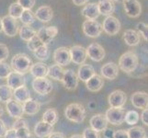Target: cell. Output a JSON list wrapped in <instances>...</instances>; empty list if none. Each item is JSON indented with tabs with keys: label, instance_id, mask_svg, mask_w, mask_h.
<instances>
[{
	"label": "cell",
	"instance_id": "obj_1",
	"mask_svg": "<svg viewBox=\"0 0 148 138\" xmlns=\"http://www.w3.org/2000/svg\"><path fill=\"white\" fill-rule=\"evenodd\" d=\"M64 115L66 119L70 122H73L75 124H81L86 118V111L83 105L79 103H71L65 108Z\"/></svg>",
	"mask_w": 148,
	"mask_h": 138
},
{
	"label": "cell",
	"instance_id": "obj_2",
	"mask_svg": "<svg viewBox=\"0 0 148 138\" xmlns=\"http://www.w3.org/2000/svg\"><path fill=\"white\" fill-rule=\"evenodd\" d=\"M139 63V58L137 54L132 52L128 51L124 53L119 59V67L127 74H131L137 68V65Z\"/></svg>",
	"mask_w": 148,
	"mask_h": 138
},
{
	"label": "cell",
	"instance_id": "obj_3",
	"mask_svg": "<svg viewBox=\"0 0 148 138\" xmlns=\"http://www.w3.org/2000/svg\"><path fill=\"white\" fill-rule=\"evenodd\" d=\"M11 68L14 72L19 74H26L29 72L32 66V60L27 54H18L13 56L11 60Z\"/></svg>",
	"mask_w": 148,
	"mask_h": 138
},
{
	"label": "cell",
	"instance_id": "obj_4",
	"mask_svg": "<svg viewBox=\"0 0 148 138\" xmlns=\"http://www.w3.org/2000/svg\"><path fill=\"white\" fill-rule=\"evenodd\" d=\"M83 32L86 36L89 38H97L99 37L102 32V25L97 21L96 19H86L83 22L82 25Z\"/></svg>",
	"mask_w": 148,
	"mask_h": 138
},
{
	"label": "cell",
	"instance_id": "obj_5",
	"mask_svg": "<svg viewBox=\"0 0 148 138\" xmlns=\"http://www.w3.org/2000/svg\"><path fill=\"white\" fill-rule=\"evenodd\" d=\"M126 111L122 108H110L106 111V119L112 125H121L124 122Z\"/></svg>",
	"mask_w": 148,
	"mask_h": 138
},
{
	"label": "cell",
	"instance_id": "obj_6",
	"mask_svg": "<svg viewBox=\"0 0 148 138\" xmlns=\"http://www.w3.org/2000/svg\"><path fill=\"white\" fill-rule=\"evenodd\" d=\"M2 30L8 37H14L18 34L19 27L16 19L12 17L5 16L2 19Z\"/></svg>",
	"mask_w": 148,
	"mask_h": 138
},
{
	"label": "cell",
	"instance_id": "obj_7",
	"mask_svg": "<svg viewBox=\"0 0 148 138\" xmlns=\"http://www.w3.org/2000/svg\"><path fill=\"white\" fill-rule=\"evenodd\" d=\"M32 88L40 95H48L53 90V84L46 78H39L32 81Z\"/></svg>",
	"mask_w": 148,
	"mask_h": 138
},
{
	"label": "cell",
	"instance_id": "obj_8",
	"mask_svg": "<svg viewBox=\"0 0 148 138\" xmlns=\"http://www.w3.org/2000/svg\"><path fill=\"white\" fill-rule=\"evenodd\" d=\"M102 30H103L107 34L110 35V36L118 34V32L121 30L120 20L113 16L106 17V19L103 21V25H102Z\"/></svg>",
	"mask_w": 148,
	"mask_h": 138
},
{
	"label": "cell",
	"instance_id": "obj_9",
	"mask_svg": "<svg viewBox=\"0 0 148 138\" xmlns=\"http://www.w3.org/2000/svg\"><path fill=\"white\" fill-rule=\"evenodd\" d=\"M53 60L56 65L64 66L68 65L72 60H71L70 49L67 47H59L53 53Z\"/></svg>",
	"mask_w": 148,
	"mask_h": 138
},
{
	"label": "cell",
	"instance_id": "obj_10",
	"mask_svg": "<svg viewBox=\"0 0 148 138\" xmlns=\"http://www.w3.org/2000/svg\"><path fill=\"white\" fill-rule=\"evenodd\" d=\"M88 57H89L92 61L95 62H100L105 58V50L103 46H101L99 43H93L88 45V47L86 49Z\"/></svg>",
	"mask_w": 148,
	"mask_h": 138
},
{
	"label": "cell",
	"instance_id": "obj_11",
	"mask_svg": "<svg viewBox=\"0 0 148 138\" xmlns=\"http://www.w3.org/2000/svg\"><path fill=\"white\" fill-rule=\"evenodd\" d=\"M127 96L122 90H114L108 97V102L111 108H123L126 103Z\"/></svg>",
	"mask_w": 148,
	"mask_h": 138
},
{
	"label": "cell",
	"instance_id": "obj_12",
	"mask_svg": "<svg viewBox=\"0 0 148 138\" xmlns=\"http://www.w3.org/2000/svg\"><path fill=\"white\" fill-rule=\"evenodd\" d=\"M70 54L71 60L75 65H83L86 63L88 54H86V50L81 45H74L70 48Z\"/></svg>",
	"mask_w": 148,
	"mask_h": 138
},
{
	"label": "cell",
	"instance_id": "obj_13",
	"mask_svg": "<svg viewBox=\"0 0 148 138\" xmlns=\"http://www.w3.org/2000/svg\"><path fill=\"white\" fill-rule=\"evenodd\" d=\"M57 34H58V29L54 26H50V27L40 28L37 32V36L40 39L43 44L47 45L52 42L53 39Z\"/></svg>",
	"mask_w": 148,
	"mask_h": 138
},
{
	"label": "cell",
	"instance_id": "obj_14",
	"mask_svg": "<svg viewBox=\"0 0 148 138\" xmlns=\"http://www.w3.org/2000/svg\"><path fill=\"white\" fill-rule=\"evenodd\" d=\"M89 124H90V128L98 133L104 132L107 129V127H108V121L106 119L105 114L102 113L93 115L89 121Z\"/></svg>",
	"mask_w": 148,
	"mask_h": 138
},
{
	"label": "cell",
	"instance_id": "obj_15",
	"mask_svg": "<svg viewBox=\"0 0 148 138\" xmlns=\"http://www.w3.org/2000/svg\"><path fill=\"white\" fill-rule=\"evenodd\" d=\"M101 76L109 80H114L119 75V66L113 62L103 65L100 68Z\"/></svg>",
	"mask_w": 148,
	"mask_h": 138
},
{
	"label": "cell",
	"instance_id": "obj_16",
	"mask_svg": "<svg viewBox=\"0 0 148 138\" xmlns=\"http://www.w3.org/2000/svg\"><path fill=\"white\" fill-rule=\"evenodd\" d=\"M124 10L131 18H138L142 12V6L138 0H124Z\"/></svg>",
	"mask_w": 148,
	"mask_h": 138
},
{
	"label": "cell",
	"instance_id": "obj_17",
	"mask_svg": "<svg viewBox=\"0 0 148 138\" xmlns=\"http://www.w3.org/2000/svg\"><path fill=\"white\" fill-rule=\"evenodd\" d=\"M131 101L135 108L145 110L148 108V94L143 91L134 92L131 97Z\"/></svg>",
	"mask_w": 148,
	"mask_h": 138
},
{
	"label": "cell",
	"instance_id": "obj_18",
	"mask_svg": "<svg viewBox=\"0 0 148 138\" xmlns=\"http://www.w3.org/2000/svg\"><path fill=\"white\" fill-rule=\"evenodd\" d=\"M63 85L68 90H74L78 86V78L72 69H68L64 71V75L63 78Z\"/></svg>",
	"mask_w": 148,
	"mask_h": 138
},
{
	"label": "cell",
	"instance_id": "obj_19",
	"mask_svg": "<svg viewBox=\"0 0 148 138\" xmlns=\"http://www.w3.org/2000/svg\"><path fill=\"white\" fill-rule=\"evenodd\" d=\"M25 83H26V78H25L24 75L14 72V71H12L7 78V85L12 90L25 86Z\"/></svg>",
	"mask_w": 148,
	"mask_h": 138
},
{
	"label": "cell",
	"instance_id": "obj_20",
	"mask_svg": "<svg viewBox=\"0 0 148 138\" xmlns=\"http://www.w3.org/2000/svg\"><path fill=\"white\" fill-rule=\"evenodd\" d=\"M6 109L9 116H11L12 118H15V119L21 118L22 115L24 114L23 104L15 100H11L8 102H7Z\"/></svg>",
	"mask_w": 148,
	"mask_h": 138
},
{
	"label": "cell",
	"instance_id": "obj_21",
	"mask_svg": "<svg viewBox=\"0 0 148 138\" xmlns=\"http://www.w3.org/2000/svg\"><path fill=\"white\" fill-rule=\"evenodd\" d=\"M53 132V126L46 124L43 121L37 122L34 126V134L39 138L48 137Z\"/></svg>",
	"mask_w": 148,
	"mask_h": 138
},
{
	"label": "cell",
	"instance_id": "obj_22",
	"mask_svg": "<svg viewBox=\"0 0 148 138\" xmlns=\"http://www.w3.org/2000/svg\"><path fill=\"white\" fill-rule=\"evenodd\" d=\"M82 16L85 17L86 19H97L99 17V10L98 7V3H88L83 8L81 11Z\"/></svg>",
	"mask_w": 148,
	"mask_h": 138
},
{
	"label": "cell",
	"instance_id": "obj_23",
	"mask_svg": "<svg viewBox=\"0 0 148 138\" xmlns=\"http://www.w3.org/2000/svg\"><path fill=\"white\" fill-rule=\"evenodd\" d=\"M53 17V12L52 8L49 6L40 7L35 12V18L42 22H49Z\"/></svg>",
	"mask_w": 148,
	"mask_h": 138
},
{
	"label": "cell",
	"instance_id": "obj_24",
	"mask_svg": "<svg viewBox=\"0 0 148 138\" xmlns=\"http://www.w3.org/2000/svg\"><path fill=\"white\" fill-rule=\"evenodd\" d=\"M95 69L92 65L88 64H83L79 66L77 71V78L84 82H86L95 75Z\"/></svg>",
	"mask_w": 148,
	"mask_h": 138
},
{
	"label": "cell",
	"instance_id": "obj_25",
	"mask_svg": "<svg viewBox=\"0 0 148 138\" xmlns=\"http://www.w3.org/2000/svg\"><path fill=\"white\" fill-rule=\"evenodd\" d=\"M86 89H88L89 91H92V92L99 91L104 86L103 78L99 75L95 74L89 80L86 81Z\"/></svg>",
	"mask_w": 148,
	"mask_h": 138
},
{
	"label": "cell",
	"instance_id": "obj_26",
	"mask_svg": "<svg viewBox=\"0 0 148 138\" xmlns=\"http://www.w3.org/2000/svg\"><path fill=\"white\" fill-rule=\"evenodd\" d=\"M29 72L35 78H46L48 75V66L42 62L35 63L30 66Z\"/></svg>",
	"mask_w": 148,
	"mask_h": 138
},
{
	"label": "cell",
	"instance_id": "obj_27",
	"mask_svg": "<svg viewBox=\"0 0 148 138\" xmlns=\"http://www.w3.org/2000/svg\"><path fill=\"white\" fill-rule=\"evenodd\" d=\"M123 40L129 46H136L141 42L139 32L134 30H126L123 32Z\"/></svg>",
	"mask_w": 148,
	"mask_h": 138
},
{
	"label": "cell",
	"instance_id": "obj_28",
	"mask_svg": "<svg viewBox=\"0 0 148 138\" xmlns=\"http://www.w3.org/2000/svg\"><path fill=\"white\" fill-rule=\"evenodd\" d=\"M98 7L99 13L106 17L111 16L115 11V4L112 0H99Z\"/></svg>",
	"mask_w": 148,
	"mask_h": 138
},
{
	"label": "cell",
	"instance_id": "obj_29",
	"mask_svg": "<svg viewBox=\"0 0 148 138\" xmlns=\"http://www.w3.org/2000/svg\"><path fill=\"white\" fill-rule=\"evenodd\" d=\"M40 110V103L38 100H35L32 99H29L26 102L23 103V111L24 114L27 115H35L37 114L39 111Z\"/></svg>",
	"mask_w": 148,
	"mask_h": 138
},
{
	"label": "cell",
	"instance_id": "obj_30",
	"mask_svg": "<svg viewBox=\"0 0 148 138\" xmlns=\"http://www.w3.org/2000/svg\"><path fill=\"white\" fill-rule=\"evenodd\" d=\"M13 97L15 98V100H17L20 103H24L27 100H29V99H32L30 97V92L28 89L27 87H20V88L13 90Z\"/></svg>",
	"mask_w": 148,
	"mask_h": 138
},
{
	"label": "cell",
	"instance_id": "obj_31",
	"mask_svg": "<svg viewBox=\"0 0 148 138\" xmlns=\"http://www.w3.org/2000/svg\"><path fill=\"white\" fill-rule=\"evenodd\" d=\"M64 69L63 68V66L58 65H52L48 67V76H50L51 78H53L56 81H62L64 75Z\"/></svg>",
	"mask_w": 148,
	"mask_h": 138
},
{
	"label": "cell",
	"instance_id": "obj_32",
	"mask_svg": "<svg viewBox=\"0 0 148 138\" xmlns=\"http://www.w3.org/2000/svg\"><path fill=\"white\" fill-rule=\"evenodd\" d=\"M58 111L53 108L48 109L45 111V112L42 115V121L46 124H49L50 125H54L58 121Z\"/></svg>",
	"mask_w": 148,
	"mask_h": 138
},
{
	"label": "cell",
	"instance_id": "obj_33",
	"mask_svg": "<svg viewBox=\"0 0 148 138\" xmlns=\"http://www.w3.org/2000/svg\"><path fill=\"white\" fill-rule=\"evenodd\" d=\"M18 33H19L20 38H21L23 41L29 42L33 36H35V35L37 34V32L34 29H32V27L28 26V25H23L22 27L19 28Z\"/></svg>",
	"mask_w": 148,
	"mask_h": 138
},
{
	"label": "cell",
	"instance_id": "obj_34",
	"mask_svg": "<svg viewBox=\"0 0 148 138\" xmlns=\"http://www.w3.org/2000/svg\"><path fill=\"white\" fill-rule=\"evenodd\" d=\"M12 97L13 90L8 85L0 86V101L3 102V103H7V102L12 100Z\"/></svg>",
	"mask_w": 148,
	"mask_h": 138
},
{
	"label": "cell",
	"instance_id": "obj_35",
	"mask_svg": "<svg viewBox=\"0 0 148 138\" xmlns=\"http://www.w3.org/2000/svg\"><path fill=\"white\" fill-rule=\"evenodd\" d=\"M129 138H145L146 137L145 130L141 126H132V128L127 130Z\"/></svg>",
	"mask_w": 148,
	"mask_h": 138
},
{
	"label": "cell",
	"instance_id": "obj_36",
	"mask_svg": "<svg viewBox=\"0 0 148 138\" xmlns=\"http://www.w3.org/2000/svg\"><path fill=\"white\" fill-rule=\"evenodd\" d=\"M33 54H34V56L37 59L44 61V60H47L49 58V56H50V51H49L48 46L43 44V45L40 46V47H39L36 51H34Z\"/></svg>",
	"mask_w": 148,
	"mask_h": 138
},
{
	"label": "cell",
	"instance_id": "obj_37",
	"mask_svg": "<svg viewBox=\"0 0 148 138\" xmlns=\"http://www.w3.org/2000/svg\"><path fill=\"white\" fill-rule=\"evenodd\" d=\"M23 11H24V8L20 6L18 2L17 3H12L9 6V8H8L9 16L14 18V19H16L20 18V16H21V14H22Z\"/></svg>",
	"mask_w": 148,
	"mask_h": 138
},
{
	"label": "cell",
	"instance_id": "obj_38",
	"mask_svg": "<svg viewBox=\"0 0 148 138\" xmlns=\"http://www.w3.org/2000/svg\"><path fill=\"white\" fill-rule=\"evenodd\" d=\"M19 19L24 25L29 26L30 24H32L35 21V19L36 18H35V15L30 9H24V11L22 12Z\"/></svg>",
	"mask_w": 148,
	"mask_h": 138
},
{
	"label": "cell",
	"instance_id": "obj_39",
	"mask_svg": "<svg viewBox=\"0 0 148 138\" xmlns=\"http://www.w3.org/2000/svg\"><path fill=\"white\" fill-rule=\"evenodd\" d=\"M139 121V113L135 111H129L126 112L124 122L127 124L135 125Z\"/></svg>",
	"mask_w": 148,
	"mask_h": 138
},
{
	"label": "cell",
	"instance_id": "obj_40",
	"mask_svg": "<svg viewBox=\"0 0 148 138\" xmlns=\"http://www.w3.org/2000/svg\"><path fill=\"white\" fill-rule=\"evenodd\" d=\"M42 45H43V43L40 41V39L37 36V34L33 36L32 39H30L29 42L27 43V46L29 50H30L32 52H34L36 51L39 47H40Z\"/></svg>",
	"mask_w": 148,
	"mask_h": 138
},
{
	"label": "cell",
	"instance_id": "obj_41",
	"mask_svg": "<svg viewBox=\"0 0 148 138\" xmlns=\"http://www.w3.org/2000/svg\"><path fill=\"white\" fill-rule=\"evenodd\" d=\"M12 72V68L8 64L5 62H0V78L5 79Z\"/></svg>",
	"mask_w": 148,
	"mask_h": 138
},
{
	"label": "cell",
	"instance_id": "obj_42",
	"mask_svg": "<svg viewBox=\"0 0 148 138\" xmlns=\"http://www.w3.org/2000/svg\"><path fill=\"white\" fill-rule=\"evenodd\" d=\"M136 28L138 30L139 34H141L146 42H148V24H145L144 22L137 23Z\"/></svg>",
	"mask_w": 148,
	"mask_h": 138
},
{
	"label": "cell",
	"instance_id": "obj_43",
	"mask_svg": "<svg viewBox=\"0 0 148 138\" xmlns=\"http://www.w3.org/2000/svg\"><path fill=\"white\" fill-rule=\"evenodd\" d=\"M9 56V51L6 44L0 43V62H4Z\"/></svg>",
	"mask_w": 148,
	"mask_h": 138
},
{
	"label": "cell",
	"instance_id": "obj_44",
	"mask_svg": "<svg viewBox=\"0 0 148 138\" xmlns=\"http://www.w3.org/2000/svg\"><path fill=\"white\" fill-rule=\"evenodd\" d=\"M82 136L83 138H100V135L98 132H96L91 128H88V127L84 130Z\"/></svg>",
	"mask_w": 148,
	"mask_h": 138
},
{
	"label": "cell",
	"instance_id": "obj_45",
	"mask_svg": "<svg viewBox=\"0 0 148 138\" xmlns=\"http://www.w3.org/2000/svg\"><path fill=\"white\" fill-rule=\"evenodd\" d=\"M23 127H28V122L21 117V118L16 119V121H15L13 124L12 128L14 130H18L19 128H23Z\"/></svg>",
	"mask_w": 148,
	"mask_h": 138
},
{
	"label": "cell",
	"instance_id": "obj_46",
	"mask_svg": "<svg viewBox=\"0 0 148 138\" xmlns=\"http://www.w3.org/2000/svg\"><path fill=\"white\" fill-rule=\"evenodd\" d=\"M36 0H18V3L24 9H32Z\"/></svg>",
	"mask_w": 148,
	"mask_h": 138
},
{
	"label": "cell",
	"instance_id": "obj_47",
	"mask_svg": "<svg viewBox=\"0 0 148 138\" xmlns=\"http://www.w3.org/2000/svg\"><path fill=\"white\" fill-rule=\"evenodd\" d=\"M17 133V138H27L29 137L30 135V132L29 127H23V128H19L18 130H16Z\"/></svg>",
	"mask_w": 148,
	"mask_h": 138
},
{
	"label": "cell",
	"instance_id": "obj_48",
	"mask_svg": "<svg viewBox=\"0 0 148 138\" xmlns=\"http://www.w3.org/2000/svg\"><path fill=\"white\" fill-rule=\"evenodd\" d=\"M113 138H129L127 130H117L113 134Z\"/></svg>",
	"mask_w": 148,
	"mask_h": 138
},
{
	"label": "cell",
	"instance_id": "obj_49",
	"mask_svg": "<svg viewBox=\"0 0 148 138\" xmlns=\"http://www.w3.org/2000/svg\"><path fill=\"white\" fill-rule=\"evenodd\" d=\"M3 137H4V138H17V133H16V130H14L13 128L7 130L6 133H5V135H4Z\"/></svg>",
	"mask_w": 148,
	"mask_h": 138
},
{
	"label": "cell",
	"instance_id": "obj_50",
	"mask_svg": "<svg viewBox=\"0 0 148 138\" xmlns=\"http://www.w3.org/2000/svg\"><path fill=\"white\" fill-rule=\"evenodd\" d=\"M141 120L143 122V124H145V125L148 126V108L143 110V112L141 114Z\"/></svg>",
	"mask_w": 148,
	"mask_h": 138
},
{
	"label": "cell",
	"instance_id": "obj_51",
	"mask_svg": "<svg viewBox=\"0 0 148 138\" xmlns=\"http://www.w3.org/2000/svg\"><path fill=\"white\" fill-rule=\"evenodd\" d=\"M48 138H65L64 135L63 133H60V132H53L52 134H51Z\"/></svg>",
	"mask_w": 148,
	"mask_h": 138
},
{
	"label": "cell",
	"instance_id": "obj_52",
	"mask_svg": "<svg viewBox=\"0 0 148 138\" xmlns=\"http://www.w3.org/2000/svg\"><path fill=\"white\" fill-rule=\"evenodd\" d=\"M7 131V127H6V124H5V122L0 119V137H3L5 133Z\"/></svg>",
	"mask_w": 148,
	"mask_h": 138
},
{
	"label": "cell",
	"instance_id": "obj_53",
	"mask_svg": "<svg viewBox=\"0 0 148 138\" xmlns=\"http://www.w3.org/2000/svg\"><path fill=\"white\" fill-rule=\"evenodd\" d=\"M75 6H83L88 2V0H72Z\"/></svg>",
	"mask_w": 148,
	"mask_h": 138
},
{
	"label": "cell",
	"instance_id": "obj_54",
	"mask_svg": "<svg viewBox=\"0 0 148 138\" xmlns=\"http://www.w3.org/2000/svg\"><path fill=\"white\" fill-rule=\"evenodd\" d=\"M69 138H83V136L81 135H74L72 136H70Z\"/></svg>",
	"mask_w": 148,
	"mask_h": 138
},
{
	"label": "cell",
	"instance_id": "obj_55",
	"mask_svg": "<svg viewBox=\"0 0 148 138\" xmlns=\"http://www.w3.org/2000/svg\"><path fill=\"white\" fill-rule=\"evenodd\" d=\"M3 113H4V110H3L2 107L0 106V117H1V116L3 115Z\"/></svg>",
	"mask_w": 148,
	"mask_h": 138
},
{
	"label": "cell",
	"instance_id": "obj_56",
	"mask_svg": "<svg viewBox=\"0 0 148 138\" xmlns=\"http://www.w3.org/2000/svg\"><path fill=\"white\" fill-rule=\"evenodd\" d=\"M2 32V19H0V32Z\"/></svg>",
	"mask_w": 148,
	"mask_h": 138
},
{
	"label": "cell",
	"instance_id": "obj_57",
	"mask_svg": "<svg viewBox=\"0 0 148 138\" xmlns=\"http://www.w3.org/2000/svg\"><path fill=\"white\" fill-rule=\"evenodd\" d=\"M112 1H113V0H112ZM114 1H117V2H124V0H114Z\"/></svg>",
	"mask_w": 148,
	"mask_h": 138
},
{
	"label": "cell",
	"instance_id": "obj_58",
	"mask_svg": "<svg viewBox=\"0 0 148 138\" xmlns=\"http://www.w3.org/2000/svg\"><path fill=\"white\" fill-rule=\"evenodd\" d=\"M27 138H35V136L34 135H30L29 137H27Z\"/></svg>",
	"mask_w": 148,
	"mask_h": 138
},
{
	"label": "cell",
	"instance_id": "obj_59",
	"mask_svg": "<svg viewBox=\"0 0 148 138\" xmlns=\"http://www.w3.org/2000/svg\"><path fill=\"white\" fill-rule=\"evenodd\" d=\"M145 138H148V137H145Z\"/></svg>",
	"mask_w": 148,
	"mask_h": 138
},
{
	"label": "cell",
	"instance_id": "obj_60",
	"mask_svg": "<svg viewBox=\"0 0 148 138\" xmlns=\"http://www.w3.org/2000/svg\"><path fill=\"white\" fill-rule=\"evenodd\" d=\"M0 138H3V137H0Z\"/></svg>",
	"mask_w": 148,
	"mask_h": 138
}]
</instances>
